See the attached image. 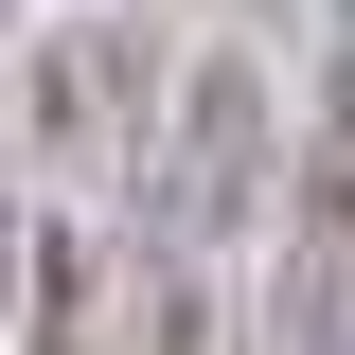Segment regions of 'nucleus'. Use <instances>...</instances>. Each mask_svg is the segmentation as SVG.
<instances>
[{"instance_id":"f257e3e1","label":"nucleus","mask_w":355,"mask_h":355,"mask_svg":"<svg viewBox=\"0 0 355 355\" xmlns=\"http://www.w3.org/2000/svg\"><path fill=\"white\" fill-rule=\"evenodd\" d=\"M249 214H266V71L196 53V89L160 125V249H231Z\"/></svg>"},{"instance_id":"f03ea898","label":"nucleus","mask_w":355,"mask_h":355,"mask_svg":"<svg viewBox=\"0 0 355 355\" xmlns=\"http://www.w3.org/2000/svg\"><path fill=\"white\" fill-rule=\"evenodd\" d=\"M36 125H53V160H142V36L71 18L36 53Z\"/></svg>"}]
</instances>
